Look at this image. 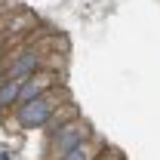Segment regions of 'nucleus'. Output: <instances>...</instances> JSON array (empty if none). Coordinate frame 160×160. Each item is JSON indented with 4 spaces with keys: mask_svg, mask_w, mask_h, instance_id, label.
I'll list each match as a JSON object with an SVG mask.
<instances>
[{
    "mask_svg": "<svg viewBox=\"0 0 160 160\" xmlns=\"http://www.w3.org/2000/svg\"><path fill=\"white\" fill-rule=\"evenodd\" d=\"M99 148H102V142H83V145H77L71 154H65L62 160H99L102 154H99Z\"/></svg>",
    "mask_w": 160,
    "mask_h": 160,
    "instance_id": "6",
    "label": "nucleus"
},
{
    "mask_svg": "<svg viewBox=\"0 0 160 160\" xmlns=\"http://www.w3.org/2000/svg\"><path fill=\"white\" fill-rule=\"evenodd\" d=\"M62 102H71L68 89H65V86H52V89H46L37 99L25 102V105H16L12 114H16L22 129H43V123L52 117V111L62 108Z\"/></svg>",
    "mask_w": 160,
    "mask_h": 160,
    "instance_id": "1",
    "label": "nucleus"
},
{
    "mask_svg": "<svg viewBox=\"0 0 160 160\" xmlns=\"http://www.w3.org/2000/svg\"><path fill=\"white\" fill-rule=\"evenodd\" d=\"M89 139H92L89 120H83V117L68 120V123H62L56 132L46 136V160H62L65 154H71L77 145H83Z\"/></svg>",
    "mask_w": 160,
    "mask_h": 160,
    "instance_id": "2",
    "label": "nucleus"
},
{
    "mask_svg": "<svg viewBox=\"0 0 160 160\" xmlns=\"http://www.w3.org/2000/svg\"><path fill=\"white\" fill-rule=\"evenodd\" d=\"M19 86L22 80H12V77H0V111H9L16 108V99H19Z\"/></svg>",
    "mask_w": 160,
    "mask_h": 160,
    "instance_id": "5",
    "label": "nucleus"
},
{
    "mask_svg": "<svg viewBox=\"0 0 160 160\" xmlns=\"http://www.w3.org/2000/svg\"><path fill=\"white\" fill-rule=\"evenodd\" d=\"M40 68H43V56H40L37 49H19V52H12L6 59V77L25 80V77H31V74H37Z\"/></svg>",
    "mask_w": 160,
    "mask_h": 160,
    "instance_id": "4",
    "label": "nucleus"
},
{
    "mask_svg": "<svg viewBox=\"0 0 160 160\" xmlns=\"http://www.w3.org/2000/svg\"><path fill=\"white\" fill-rule=\"evenodd\" d=\"M6 74V59H3V52H0V77Z\"/></svg>",
    "mask_w": 160,
    "mask_h": 160,
    "instance_id": "7",
    "label": "nucleus"
},
{
    "mask_svg": "<svg viewBox=\"0 0 160 160\" xmlns=\"http://www.w3.org/2000/svg\"><path fill=\"white\" fill-rule=\"evenodd\" d=\"M52 86H59V74H56V71H49V68H40L37 74H31V77L22 80L16 105H25V102L37 99V96H43V92H46V89H52Z\"/></svg>",
    "mask_w": 160,
    "mask_h": 160,
    "instance_id": "3",
    "label": "nucleus"
},
{
    "mask_svg": "<svg viewBox=\"0 0 160 160\" xmlns=\"http://www.w3.org/2000/svg\"><path fill=\"white\" fill-rule=\"evenodd\" d=\"M0 160H16V157H12V151H0Z\"/></svg>",
    "mask_w": 160,
    "mask_h": 160,
    "instance_id": "8",
    "label": "nucleus"
}]
</instances>
